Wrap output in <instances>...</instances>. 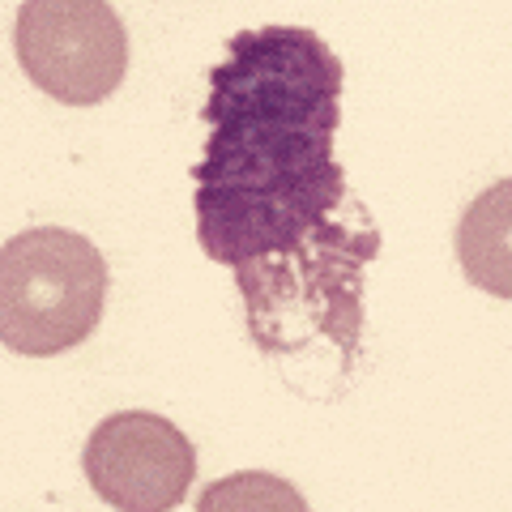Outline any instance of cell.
I'll list each match as a JSON object with an SVG mask.
<instances>
[{
	"label": "cell",
	"mask_w": 512,
	"mask_h": 512,
	"mask_svg": "<svg viewBox=\"0 0 512 512\" xmlns=\"http://www.w3.org/2000/svg\"><path fill=\"white\" fill-rule=\"evenodd\" d=\"M13 47L35 90L69 107L103 103L128 69V35L107 0H22Z\"/></svg>",
	"instance_id": "3957f363"
},
{
	"label": "cell",
	"mask_w": 512,
	"mask_h": 512,
	"mask_svg": "<svg viewBox=\"0 0 512 512\" xmlns=\"http://www.w3.org/2000/svg\"><path fill=\"white\" fill-rule=\"evenodd\" d=\"M82 470L90 491L120 512H167L197 478V448L163 414L120 410L90 431Z\"/></svg>",
	"instance_id": "277c9868"
},
{
	"label": "cell",
	"mask_w": 512,
	"mask_h": 512,
	"mask_svg": "<svg viewBox=\"0 0 512 512\" xmlns=\"http://www.w3.org/2000/svg\"><path fill=\"white\" fill-rule=\"evenodd\" d=\"M342 60L303 26L244 30L210 69L197 163V239L227 265L261 350L329 342L355 350L363 265L380 231L350 210L333 158L342 124Z\"/></svg>",
	"instance_id": "6da1fadb"
},
{
	"label": "cell",
	"mask_w": 512,
	"mask_h": 512,
	"mask_svg": "<svg viewBox=\"0 0 512 512\" xmlns=\"http://www.w3.org/2000/svg\"><path fill=\"white\" fill-rule=\"evenodd\" d=\"M508 201L512 184L500 180L478 197L457 227V256L461 269L474 286L487 295L508 299L512 295V265H508Z\"/></svg>",
	"instance_id": "5b68a950"
},
{
	"label": "cell",
	"mask_w": 512,
	"mask_h": 512,
	"mask_svg": "<svg viewBox=\"0 0 512 512\" xmlns=\"http://www.w3.org/2000/svg\"><path fill=\"white\" fill-rule=\"evenodd\" d=\"M107 308V261L86 235L35 227L0 248V346L52 359L82 346Z\"/></svg>",
	"instance_id": "7a4b0ae2"
},
{
	"label": "cell",
	"mask_w": 512,
	"mask_h": 512,
	"mask_svg": "<svg viewBox=\"0 0 512 512\" xmlns=\"http://www.w3.org/2000/svg\"><path fill=\"white\" fill-rule=\"evenodd\" d=\"M197 508H295L303 512L308 504H303V495L282 483V478H269V474H231L222 478L218 487L201 491Z\"/></svg>",
	"instance_id": "8992f818"
}]
</instances>
